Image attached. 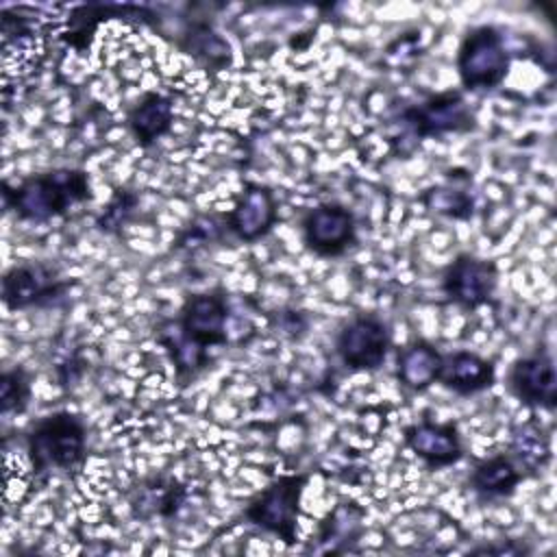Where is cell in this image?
I'll list each match as a JSON object with an SVG mask.
<instances>
[{
  "mask_svg": "<svg viewBox=\"0 0 557 557\" xmlns=\"http://www.w3.org/2000/svg\"><path fill=\"white\" fill-rule=\"evenodd\" d=\"M91 198L89 174L81 168H52L20 183H2V207L20 222L46 224Z\"/></svg>",
  "mask_w": 557,
  "mask_h": 557,
  "instance_id": "obj_1",
  "label": "cell"
},
{
  "mask_svg": "<svg viewBox=\"0 0 557 557\" xmlns=\"http://www.w3.org/2000/svg\"><path fill=\"white\" fill-rule=\"evenodd\" d=\"M87 424L67 409L37 418L26 431V455L33 474L46 479L50 472H70L85 461Z\"/></svg>",
  "mask_w": 557,
  "mask_h": 557,
  "instance_id": "obj_2",
  "label": "cell"
},
{
  "mask_svg": "<svg viewBox=\"0 0 557 557\" xmlns=\"http://www.w3.org/2000/svg\"><path fill=\"white\" fill-rule=\"evenodd\" d=\"M457 76L461 91H492L503 85L511 67V54L500 28L479 24L466 30L457 48Z\"/></svg>",
  "mask_w": 557,
  "mask_h": 557,
  "instance_id": "obj_3",
  "label": "cell"
},
{
  "mask_svg": "<svg viewBox=\"0 0 557 557\" xmlns=\"http://www.w3.org/2000/svg\"><path fill=\"white\" fill-rule=\"evenodd\" d=\"M396 124L416 141H422L470 133L476 126V117L461 89H446L405 107L398 113Z\"/></svg>",
  "mask_w": 557,
  "mask_h": 557,
  "instance_id": "obj_4",
  "label": "cell"
},
{
  "mask_svg": "<svg viewBox=\"0 0 557 557\" xmlns=\"http://www.w3.org/2000/svg\"><path fill=\"white\" fill-rule=\"evenodd\" d=\"M307 481V474H283L274 479L244 507V518L252 527L278 537L285 546H294Z\"/></svg>",
  "mask_w": 557,
  "mask_h": 557,
  "instance_id": "obj_5",
  "label": "cell"
},
{
  "mask_svg": "<svg viewBox=\"0 0 557 557\" xmlns=\"http://www.w3.org/2000/svg\"><path fill=\"white\" fill-rule=\"evenodd\" d=\"M70 289L57 268L44 261H24L11 265L2 274L0 298L9 311H22L30 307H54Z\"/></svg>",
  "mask_w": 557,
  "mask_h": 557,
  "instance_id": "obj_6",
  "label": "cell"
},
{
  "mask_svg": "<svg viewBox=\"0 0 557 557\" xmlns=\"http://www.w3.org/2000/svg\"><path fill=\"white\" fill-rule=\"evenodd\" d=\"M228 318L226 294L211 289L187 296L172 324L183 342L207 355L209 348L228 342Z\"/></svg>",
  "mask_w": 557,
  "mask_h": 557,
  "instance_id": "obj_7",
  "label": "cell"
},
{
  "mask_svg": "<svg viewBox=\"0 0 557 557\" xmlns=\"http://www.w3.org/2000/svg\"><path fill=\"white\" fill-rule=\"evenodd\" d=\"M389 324L376 313L352 315L337 333L335 352L339 361L352 372L379 370L389 352Z\"/></svg>",
  "mask_w": 557,
  "mask_h": 557,
  "instance_id": "obj_8",
  "label": "cell"
},
{
  "mask_svg": "<svg viewBox=\"0 0 557 557\" xmlns=\"http://www.w3.org/2000/svg\"><path fill=\"white\" fill-rule=\"evenodd\" d=\"M498 287V265L472 252H459L442 272L440 289L448 302L476 311L492 302Z\"/></svg>",
  "mask_w": 557,
  "mask_h": 557,
  "instance_id": "obj_9",
  "label": "cell"
},
{
  "mask_svg": "<svg viewBox=\"0 0 557 557\" xmlns=\"http://www.w3.org/2000/svg\"><path fill=\"white\" fill-rule=\"evenodd\" d=\"M302 244L318 257L333 259L357 246V218L342 202H320L300 220Z\"/></svg>",
  "mask_w": 557,
  "mask_h": 557,
  "instance_id": "obj_10",
  "label": "cell"
},
{
  "mask_svg": "<svg viewBox=\"0 0 557 557\" xmlns=\"http://www.w3.org/2000/svg\"><path fill=\"white\" fill-rule=\"evenodd\" d=\"M507 387L524 407L553 411L557 407V374L546 350L520 357L507 372Z\"/></svg>",
  "mask_w": 557,
  "mask_h": 557,
  "instance_id": "obj_11",
  "label": "cell"
},
{
  "mask_svg": "<svg viewBox=\"0 0 557 557\" xmlns=\"http://www.w3.org/2000/svg\"><path fill=\"white\" fill-rule=\"evenodd\" d=\"M278 220L274 191L263 183H246L233 209L224 215L226 231L239 242L252 244L265 237Z\"/></svg>",
  "mask_w": 557,
  "mask_h": 557,
  "instance_id": "obj_12",
  "label": "cell"
},
{
  "mask_svg": "<svg viewBox=\"0 0 557 557\" xmlns=\"http://www.w3.org/2000/svg\"><path fill=\"white\" fill-rule=\"evenodd\" d=\"M403 440L407 448L431 470L455 466L463 457V444L455 422L420 420L405 429Z\"/></svg>",
  "mask_w": 557,
  "mask_h": 557,
  "instance_id": "obj_13",
  "label": "cell"
},
{
  "mask_svg": "<svg viewBox=\"0 0 557 557\" xmlns=\"http://www.w3.org/2000/svg\"><path fill=\"white\" fill-rule=\"evenodd\" d=\"M366 511L352 500L337 503L324 520L318 524L307 553H348L355 550L359 537L363 535Z\"/></svg>",
  "mask_w": 557,
  "mask_h": 557,
  "instance_id": "obj_14",
  "label": "cell"
},
{
  "mask_svg": "<svg viewBox=\"0 0 557 557\" xmlns=\"http://www.w3.org/2000/svg\"><path fill=\"white\" fill-rule=\"evenodd\" d=\"M187 498L185 487L172 474H154L141 479L128 496L135 518H172L178 513Z\"/></svg>",
  "mask_w": 557,
  "mask_h": 557,
  "instance_id": "obj_15",
  "label": "cell"
},
{
  "mask_svg": "<svg viewBox=\"0 0 557 557\" xmlns=\"http://www.w3.org/2000/svg\"><path fill=\"white\" fill-rule=\"evenodd\" d=\"M437 383L459 396H472L496 383V366L472 350H455L444 355Z\"/></svg>",
  "mask_w": 557,
  "mask_h": 557,
  "instance_id": "obj_16",
  "label": "cell"
},
{
  "mask_svg": "<svg viewBox=\"0 0 557 557\" xmlns=\"http://www.w3.org/2000/svg\"><path fill=\"white\" fill-rule=\"evenodd\" d=\"M128 131L137 146L150 148L163 135L170 133L174 124V102L170 96L159 91H146L126 115Z\"/></svg>",
  "mask_w": 557,
  "mask_h": 557,
  "instance_id": "obj_17",
  "label": "cell"
},
{
  "mask_svg": "<svg viewBox=\"0 0 557 557\" xmlns=\"http://www.w3.org/2000/svg\"><path fill=\"white\" fill-rule=\"evenodd\" d=\"M444 352L426 339H413L396 357V379L411 392H424L437 383Z\"/></svg>",
  "mask_w": 557,
  "mask_h": 557,
  "instance_id": "obj_18",
  "label": "cell"
},
{
  "mask_svg": "<svg viewBox=\"0 0 557 557\" xmlns=\"http://www.w3.org/2000/svg\"><path fill=\"white\" fill-rule=\"evenodd\" d=\"M524 479L527 474L516 463V459L509 453H498L494 457L481 459L472 468L468 483L481 498L492 500L511 496Z\"/></svg>",
  "mask_w": 557,
  "mask_h": 557,
  "instance_id": "obj_19",
  "label": "cell"
},
{
  "mask_svg": "<svg viewBox=\"0 0 557 557\" xmlns=\"http://www.w3.org/2000/svg\"><path fill=\"white\" fill-rule=\"evenodd\" d=\"M111 17H154V15L146 7H133V4H81L72 11L67 33H65L67 44H72L78 52H83L89 46V39L96 33L98 24Z\"/></svg>",
  "mask_w": 557,
  "mask_h": 557,
  "instance_id": "obj_20",
  "label": "cell"
},
{
  "mask_svg": "<svg viewBox=\"0 0 557 557\" xmlns=\"http://www.w3.org/2000/svg\"><path fill=\"white\" fill-rule=\"evenodd\" d=\"M178 46L211 70H222L231 63L228 41L222 39L209 22L189 20L181 35Z\"/></svg>",
  "mask_w": 557,
  "mask_h": 557,
  "instance_id": "obj_21",
  "label": "cell"
},
{
  "mask_svg": "<svg viewBox=\"0 0 557 557\" xmlns=\"http://www.w3.org/2000/svg\"><path fill=\"white\" fill-rule=\"evenodd\" d=\"M509 455L516 459L527 476L537 474L550 461V440L535 422L518 424L511 431Z\"/></svg>",
  "mask_w": 557,
  "mask_h": 557,
  "instance_id": "obj_22",
  "label": "cell"
},
{
  "mask_svg": "<svg viewBox=\"0 0 557 557\" xmlns=\"http://www.w3.org/2000/svg\"><path fill=\"white\" fill-rule=\"evenodd\" d=\"M420 202L426 211L450 220H470L474 213V198L466 187H459L455 183L426 187L420 194Z\"/></svg>",
  "mask_w": 557,
  "mask_h": 557,
  "instance_id": "obj_23",
  "label": "cell"
},
{
  "mask_svg": "<svg viewBox=\"0 0 557 557\" xmlns=\"http://www.w3.org/2000/svg\"><path fill=\"white\" fill-rule=\"evenodd\" d=\"M30 400V374L22 368H7L0 374V413L2 418L20 416L28 409Z\"/></svg>",
  "mask_w": 557,
  "mask_h": 557,
  "instance_id": "obj_24",
  "label": "cell"
},
{
  "mask_svg": "<svg viewBox=\"0 0 557 557\" xmlns=\"http://www.w3.org/2000/svg\"><path fill=\"white\" fill-rule=\"evenodd\" d=\"M137 202H139V198H137L135 191H131L126 187L115 189L111 200L107 202V207L96 218L98 231H102V233H117L131 220V215L135 213Z\"/></svg>",
  "mask_w": 557,
  "mask_h": 557,
  "instance_id": "obj_25",
  "label": "cell"
},
{
  "mask_svg": "<svg viewBox=\"0 0 557 557\" xmlns=\"http://www.w3.org/2000/svg\"><path fill=\"white\" fill-rule=\"evenodd\" d=\"M470 553L472 555H527V553H531V548L516 540H507V542L496 540L492 544H481V546L472 548Z\"/></svg>",
  "mask_w": 557,
  "mask_h": 557,
  "instance_id": "obj_26",
  "label": "cell"
}]
</instances>
